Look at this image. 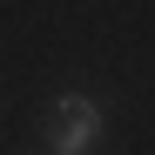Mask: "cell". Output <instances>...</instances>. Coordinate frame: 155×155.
Here are the masks:
<instances>
[{
    "label": "cell",
    "mask_w": 155,
    "mask_h": 155,
    "mask_svg": "<svg viewBox=\"0 0 155 155\" xmlns=\"http://www.w3.org/2000/svg\"><path fill=\"white\" fill-rule=\"evenodd\" d=\"M101 142V108L88 94H61L47 108V155H88Z\"/></svg>",
    "instance_id": "6da1fadb"
}]
</instances>
